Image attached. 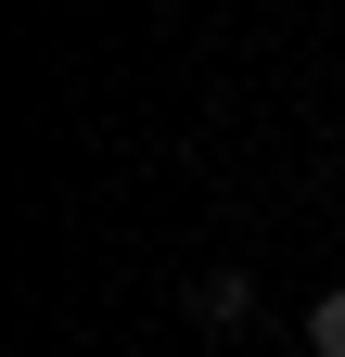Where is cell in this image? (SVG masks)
I'll return each mask as SVG.
<instances>
[{"instance_id":"obj_1","label":"cell","mask_w":345,"mask_h":357,"mask_svg":"<svg viewBox=\"0 0 345 357\" xmlns=\"http://www.w3.org/2000/svg\"><path fill=\"white\" fill-rule=\"evenodd\" d=\"M192 306H205L218 332H243V319H256V281H243V268H205V294H192Z\"/></svg>"},{"instance_id":"obj_2","label":"cell","mask_w":345,"mask_h":357,"mask_svg":"<svg viewBox=\"0 0 345 357\" xmlns=\"http://www.w3.org/2000/svg\"><path fill=\"white\" fill-rule=\"evenodd\" d=\"M307 357H345V294H320V306H307Z\"/></svg>"}]
</instances>
